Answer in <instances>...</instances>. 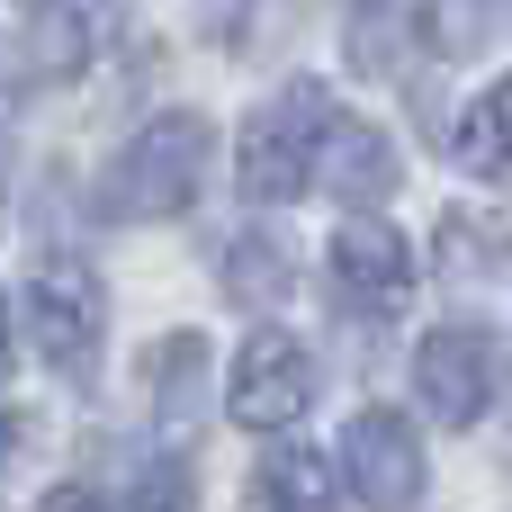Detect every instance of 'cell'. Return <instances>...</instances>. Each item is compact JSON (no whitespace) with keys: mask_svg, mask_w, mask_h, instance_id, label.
Returning a JSON list of instances; mask_svg holds the SVG:
<instances>
[{"mask_svg":"<svg viewBox=\"0 0 512 512\" xmlns=\"http://www.w3.org/2000/svg\"><path fill=\"white\" fill-rule=\"evenodd\" d=\"M207 117L198 108H162L108 171H99V216L108 225H162V216H180L189 198H198V180H207Z\"/></svg>","mask_w":512,"mask_h":512,"instance_id":"obj_1","label":"cell"},{"mask_svg":"<svg viewBox=\"0 0 512 512\" xmlns=\"http://www.w3.org/2000/svg\"><path fill=\"white\" fill-rule=\"evenodd\" d=\"M333 126H342L333 90H315V81H288V90H279V99H270V108L243 126V198H261V207H288L297 189H315Z\"/></svg>","mask_w":512,"mask_h":512,"instance_id":"obj_2","label":"cell"},{"mask_svg":"<svg viewBox=\"0 0 512 512\" xmlns=\"http://www.w3.org/2000/svg\"><path fill=\"white\" fill-rule=\"evenodd\" d=\"M414 396H423L450 432L486 423L495 396H504V342H495L486 324H441V333H423V351H414Z\"/></svg>","mask_w":512,"mask_h":512,"instance_id":"obj_3","label":"cell"},{"mask_svg":"<svg viewBox=\"0 0 512 512\" xmlns=\"http://www.w3.org/2000/svg\"><path fill=\"white\" fill-rule=\"evenodd\" d=\"M27 342H36L63 378L90 369V351H99V279H90L72 252H54V261L27 279Z\"/></svg>","mask_w":512,"mask_h":512,"instance_id":"obj_4","label":"cell"},{"mask_svg":"<svg viewBox=\"0 0 512 512\" xmlns=\"http://www.w3.org/2000/svg\"><path fill=\"white\" fill-rule=\"evenodd\" d=\"M342 477H351V495L369 512H414L423 504V441H414V423L405 414H351V432H342Z\"/></svg>","mask_w":512,"mask_h":512,"instance_id":"obj_5","label":"cell"},{"mask_svg":"<svg viewBox=\"0 0 512 512\" xmlns=\"http://www.w3.org/2000/svg\"><path fill=\"white\" fill-rule=\"evenodd\" d=\"M306 396H315V360H306V342L297 333H252L243 342V360H234V423L243 432H288L297 414H306Z\"/></svg>","mask_w":512,"mask_h":512,"instance_id":"obj_6","label":"cell"},{"mask_svg":"<svg viewBox=\"0 0 512 512\" xmlns=\"http://www.w3.org/2000/svg\"><path fill=\"white\" fill-rule=\"evenodd\" d=\"M333 297L360 306V315H396V306L414 297V252H405V234L378 225V216H351V225L333 234Z\"/></svg>","mask_w":512,"mask_h":512,"instance_id":"obj_7","label":"cell"},{"mask_svg":"<svg viewBox=\"0 0 512 512\" xmlns=\"http://www.w3.org/2000/svg\"><path fill=\"white\" fill-rule=\"evenodd\" d=\"M333 198H351V207H369V198H387L396 189V144L378 135V126H360V117H342L333 126V144H324V171H315Z\"/></svg>","mask_w":512,"mask_h":512,"instance_id":"obj_8","label":"cell"},{"mask_svg":"<svg viewBox=\"0 0 512 512\" xmlns=\"http://www.w3.org/2000/svg\"><path fill=\"white\" fill-rule=\"evenodd\" d=\"M252 512H333V468L315 450H270L252 477Z\"/></svg>","mask_w":512,"mask_h":512,"instance_id":"obj_9","label":"cell"},{"mask_svg":"<svg viewBox=\"0 0 512 512\" xmlns=\"http://www.w3.org/2000/svg\"><path fill=\"white\" fill-rule=\"evenodd\" d=\"M288 288H297V261H288L279 234H234V243H225V297H243V306H279Z\"/></svg>","mask_w":512,"mask_h":512,"instance_id":"obj_10","label":"cell"},{"mask_svg":"<svg viewBox=\"0 0 512 512\" xmlns=\"http://www.w3.org/2000/svg\"><path fill=\"white\" fill-rule=\"evenodd\" d=\"M459 162H468L477 180H512V72L459 117Z\"/></svg>","mask_w":512,"mask_h":512,"instance_id":"obj_11","label":"cell"},{"mask_svg":"<svg viewBox=\"0 0 512 512\" xmlns=\"http://www.w3.org/2000/svg\"><path fill=\"white\" fill-rule=\"evenodd\" d=\"M198 333H171L162 351H153V396H162V414H189V396H198Z\"/></svg>","mask_w":512,"mask_h":512,"instance_id":"obj_12","label":"cell"},{"mask_svg":"<svg viewBox=\"0 0 512 512\" xmlns=\"http://www.w3.org/2000/svg\"><path fill=\"white\" fill-rule=\"evenodd\" d=\"M486 18H495V0H432V45L441 54H477Z\"/></svg>","mask_w":512,"mask_h":512,"instance_id":"obj_13","label":"cell"},{"mask_svg":"<svg viewBox=\"0 0 512 512\" xmlns=\"http://www.w3.org/2000/svg\"><path fill=\"white\" fill-rule=\"evenodd\" d=\"M351 63L360 72H396V9H360V27H351Z\"/></svg>","mask_w":512,"mask_h":512,"instance_id":"obj_14","label":"cell"},{"mask_svg":"<svg viewBox=\"0 0 512 512\" xmlns=\"http://www.w3.org/2000/svg\"><path fill=\"white\" fill-rule=\"evenodd\" d=\"M135 512H198V495H189V468H144V486H135Z\"/></svg>","mask_w":512,"mask_h":512,"instance_id":"obj_15","label":"cell"},{"mask_svg":"<svg viewBox=\"0 0 512 512\" xmlns=\"http://www.w3.org/2000/svg\"><path fill=\"white\" fill-rule=\"evenodd\" d=\"M36 512H99V495H90V486H54Z\"/></svg>","mask_w":512,"mask_h":512,"instance_id":"obj_16","label":"cell"},{"mask_svg":"<svg viewBox=\"0 0 512 512\" xmlns=\"http://www.w3.org/2000/svg\"><path fill=\"white\" fill-rule=\"evenodd\" d=\"M9 360H18V333H9V297H0V378H9Z\"/></svg>","mask_w":512,"mask_h":512,"instance_id":"obj_17","label":"cell"},{"mask_svg":"<svg viewBox=\"0 0 512 512\" xmlns=\"http://www.w3.org/2000/svg\"><path fill=\"white\" fill-rule=\"evenodd\" d=\"M0 180H9V126H0Z\"/></svg>","mask_w":512,"mask_h":512,"instance_id":"obj_18","label":"cell"}]
</instances>
